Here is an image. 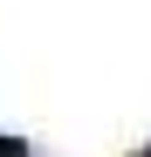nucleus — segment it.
Segmentation results:
<instances>
[{
	"label": "nucleus",
	"mask_w": 151,
	"mask_h": 157,
	"mask_svg": "<svg viewBox=\"0 0 151 157\" xmlns=\"http://www.w3.org/2000/svg\"><path fill=\"white\" fill-rule=\"evenodd\" d=\"M0 157H28V144H21V137H0Z\"/></svg>",
	"instance_id": "1"
},
{
	"label": "nucleus",
	"mask_w": 151,
	"mask_h": 157,
	"mask_svg": "<svg viewBox=\"0 0 151 157\" xmlns=\"http://www.w3.org/2000/svg\"><path fill=\"white\" fill-rule=\"evenodd\" d=\"M137 157H151V150H137Z\"/></svg>",
	"instance_id": "2"
}]
</instances>
